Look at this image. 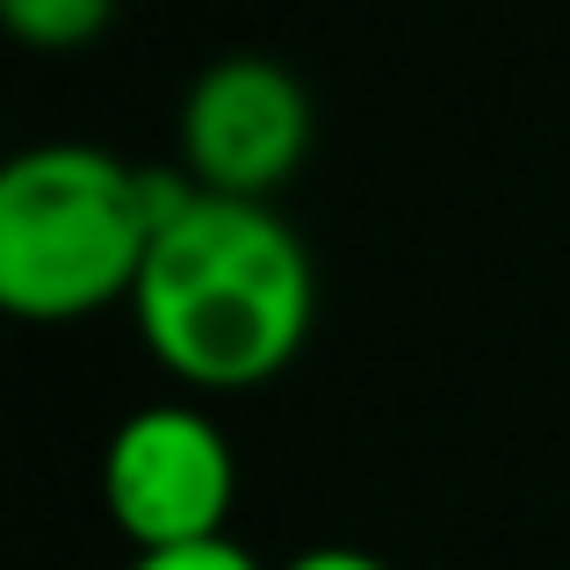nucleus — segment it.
I'll list each match as a JSON object with an SVG mask.
<instances>
[{
	"label": "nucleus",
	"mask_w": 570,
	"mask_h": 570,
	"mask_svg": "<svg viewBox=\"0 0 570 570\" xmlns=\"http://www.w3.org/2000/svg\"><path fill=\"white\" fill-rule=\"evenodd\" d=\"M318 318V267L275 203L188 188L153 238L130 296L138 347L195 397L261 390L304 354Z\"/></svg>",
	"instance_id": "1"
},
{
	"label": "nucleus",
	"mask_w": 570,
	"mask_h": 570,
	"mask_svg": "<svg viewBox=\"0 0 570 570\" xmlns=\"http://www.w3.org/2000/svg\"><path fill=\"white\" fill-rule=\"evenodd\" d=\"M188 174L130 167L80 138H51L0 174V311L22 325H80L138 296L153 238Z\"/></svg>",
	"instance_id": "2"
},
{
	"label": "nucleus",
	"mask_w": 570,
	"mask_h": 570,
	"mask_svg": "<svg viewBox=\"0 0 570 570\" xmlns=\"http://www.w3.org/2000/svg\"><path fill=\"white\" fill-rule=\"evenodd\" d=\"M238 505V448L203 404H145L101 448V513L145 549H188L232 534Z\"/></svg>",
	"instance_id": "3"
},
{
	"label": "nucleus",
	"mask_w": 570,
	"mask_h": 570,
	"mask_svg": "<svg viewBox=\"0 0 570 570\" xmlns=\"http://www.w3.org/2000/svg\"><path fill=\"white\" fill-rule=\"evenodd\" d=\"M311 95L289 66L261 51H232L195 72L181 101V174L203 195L275 203L311 153Z\"/></svg>",
	"instance_id": "4"
},
{
	"label": "nucleus",
	"mask_w": 570,
	"mask_h": 570,
	"mask_svg": "<svg viewBox=\"0 0 570 570\" xmlns=\"http://www.w3.org/2000/svg\"><path fill=\"white\" fill-rule=\"evenodd\" d=\"M0 22L29 51H80L116 22V0H0Z\"/></svg>",
	"instance_id": "5"
},
{
	"label": "nucleus",
	"mask_w": 570,
	"mask_h": 570,
	"mask_svg": "<svg viewBox=\"0 0 570 570\" xmlns=\"http://www.w3.org/2000/svg\"><path fill=\"white\" fill-rule=\"evenodd\" d=\"M124 570H261V557L238 549L232 534H217V542H188V549H145Z\"/></svg>",
	"instance_id": "6"
},
{
	"label": "nucleus",
	"mask_w": 570,
	"mask_h": 570,
	"mask_svg": "<svg viewBox=\"0 0 570 570\" xmlns=\"http://www.w3.org/2000/svg\"><path fill=\"white\" fill-rule=\"evenodd\" d=\"M282 570H390V563L368 557V549H347V542H318V549H304V557H289Z\"/></svg>",
	"instance_id": "7"
}]
</instances>
